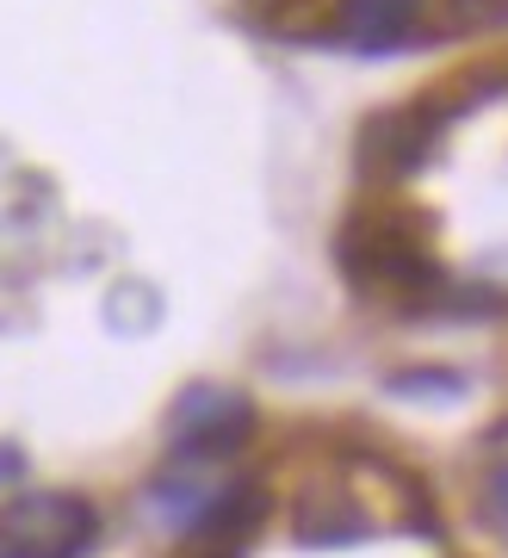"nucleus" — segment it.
Masks as SVG:
<instances>
[{"label": "nucleus", "mask_w": 508, "mask_h": 558, "mask_svg": "<svg viewBox=\"0 0 508 558\" xmlns=\"http://www.w3.org/2000/svg\"><path fill=\"white\" fill-rule=\"evenodd\" d=\"M422 7L428 0H341L335 38L348 44V50H366V57L372 50H397L422 25Z\"/></svg>", "instance_id": "5"}, {"label": "nucleus", "mask_w": 508, "mask_h": 558, "mask_svg": "<svg viewBox=\"0 0 508 558\" xmlns=\"http://www.w3.org/2000/svg\"><path fill=\"white\" fill-rule=\"evenodd\" d=\"M168 435H174V453L186 459V465L230 459L235 447L254 435V410H249V398H235L223 385H193V391L174 403Z\"/></svg>", "instance_id": "3"}, {"label": "nucleus", "mask_w": 508, "mask_h": 558, "mask_svg": "<svg viewBox=\"0 0 508 558\" xmlns=\"http://www.w3.org/2000/svg\"><path fill=\"white\" fill-rule=\"evenodd\" d=\"M341 274L360 292H385V299H410L422 286H434L428 242L410 218L397 211H366L341 230Z\"/></svg>", "instance_id": "1"}, {"label": "nucleus", "mask_w": 508, "mask_h": 558, "mask_svg": "<svg viewBox=\"0 0 508 558\" xmlns=\"http://www.w3.org/2000/svg\"><path fill=\"white\" fill-rule=\"evenodd\" d=\"M440 137V112L434 106H397L360 131V161L366 174H415Z\"/></svg>", "instance_id": "4"}, {"label": "nucleus", "mask_w": 508, "mask_h": 558, "mask_svg": "<svg viewBox=\"0 0 508 558\" xmlns=\"http://www.w3.org/2000/svg\"><path fill=\"white\" fill-rule=\"evenodd\" d=\"M94 539L99 515L62 490H32L0 509V558H81Z\"/></svg>", "instance_id": "2"}, {"label": "nucleus", "mask_w": 508, "mask_h": 558, "mask_svg": "<svg viewBox=\"0 0 508 558\" xmlns=\"http://www.w3.org/2000/svg\"><path fill=\"white\" fill-rule=\"evenodd\" d=\"M489 515L508 527V465H496V472H489Z\"/></svg>", "instance_id": "7"}, {"label": "nucleus", "mask_w": 508, "mask_h": 558, "mask_svg": "<svg viewBox=\"0 0 508 558\" xmlns=\"http://www.w3.org/2000/svg\"><path fill=\"white\" fill-rule=\"evenodd\" d=\"M261 521H267V490L261 484H230V490L205 497V509L193 515V534L217 539V546H242Z\"/></svg>", "instance_id": "6"}]
</instances>
